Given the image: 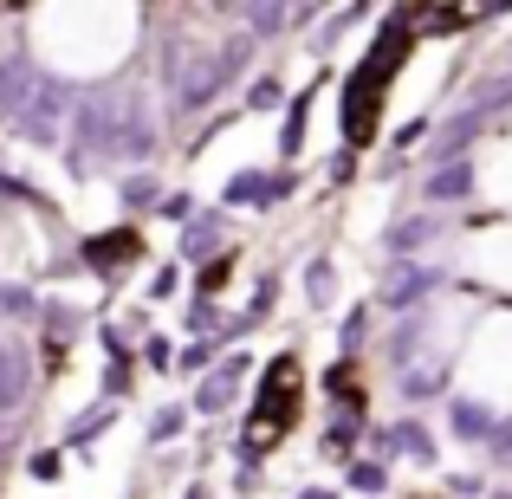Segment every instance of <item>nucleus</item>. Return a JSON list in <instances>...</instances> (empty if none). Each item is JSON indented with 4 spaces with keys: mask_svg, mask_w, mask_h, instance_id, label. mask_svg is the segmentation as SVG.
I'll return each instance as SVG.
<instances>
[{
    "mask_svg": "<svg viewBox=\"0 0 512 499\" xmlns=\"http://www.w3.org/2000/svg\"><path fill=\"white\" fill-rule=\"evenodd\" d=\"M467 383L487 402H512V312L487 318L480 337L467 344Z\"/></svg>",
    "mask_w": 512,
    "mask_h": 499,
    "instance_id": "2",
    "label": "nucleus"
},
{
    "mask_svg": "<svg viewBox=\"0 0 512 499\" xmlns=\"http://www.w3.org/2000/svg\"><path fill=\"white\" fill-rule=\"evenodd\" d=\"M480 188H487L493 201H506V208H512V137H500L487 156H480Z\"/></svg>",
    "mask_w": 512,
    "mask_h": 499,
    "instance_id": "4",
    "label": "nucleus"
},
{
    "mask_svg": "<svg viewBox=\"0 0 512 499\" xmlns=\"http://www.w3.org/2000/svg\"><path fill=\"white\" fill-rule=\"evenodd\" d=\"M46 59H59L65 72H111L117 59L130 52V26H137V13L130 7H59L46 13Z\"/></svg>",
    "mask_w": 512,
    "mask_h": 499,
    "instance_id": "1",
    "label": "nucleus"
},
{
    "mask_svg": "<svg viewBox=\"0 0 512 499\" xmlns=\"http://www.w3.org/2000/svg\"><path fill=\"white\" fill-rule=\"evenodd\" d=\"M467 273H474L480 286H493V292H512V221L467 240Z\"/></svg>",
    "mask_w": 512,
    "mask_h": 499,
    "instance_id": "3",
    "label": "nucleus"
}]
</instances>
